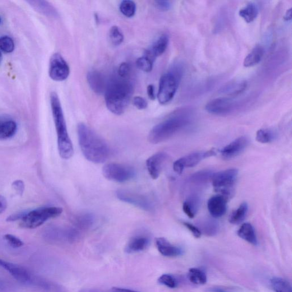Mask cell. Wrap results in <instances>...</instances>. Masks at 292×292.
<instances>
[{"instance_id":"cell-1","label":"cell","mask_w":292,"mask_h":292,"mask_svg":"<svg viewBox=\"0 0 292 292\" xmlns=\"http://www.w3.org/2000/svg\"><path fill=\"white\" fill-rule=\"evenodd\" d=\"M133 92V83L129 78H122L117 75L111 78L105 92L107 108L115 115L123 114L128 107Z\"/></svg>"},{"instance_id":"cell-2","label":"cell","mask_w":292,"mask_h":292,"mask_svg":"<svg viewBox=\"0 0 292 292\" xmlns=\"http://www.w3.org/2000/svg\"><path fill=\"white\" fill-rule=\"evenodd\" d=\"M79 145L82 154L92 163L103 164L108 159L110 148L105 140L84 123L77 126Z\"/></svg>"},{"instance_id":"cell-3","label":"cell","mask_w":292,"mask_h":292,"mask_svg":"<svg viewBox=\"0 0 292 292\" xmlns=\"http://www.w3.org/2000/svg\"><path fill=\"white\" fill-rule=\"evenodd\" d=\"M191 113L185 109L174 111L151 129L148 140L152 144H158L169 140L191 124Z\"/></svg>"},{"instance_id":"cell-4","label":"cell","mask_w":292,"mask_h":292,"mask_svg":"<svg viewBox=\"0 0 292 292\" xmlns=\"http://www.w3.org/2000/svg\"><path fill=\"white\" fill-rule=\"evenodd\" d=\"M50 100L57 132L59 154L62 159H69L73 156L74 147L71 139L69 136L61 102L55 92H51Z\"/></svg>"},{"instance_id":"cell-5","label":"cell","mask_w":292,"mask_h":292,"mask_svg":"<svg viewBox=\"0 0 292 292\" xmlns=\"http://www.w3.org/2000/svg\"><path fill=\"white\" fill-rule=\"evenodd\" d=\"M182 72L179 66H174L160 79L157 100L161 105L168 104L172 101L178 89Z\"/></svg>"},{"instance_id":"cell-6","label":"cell","mask_w":292,"mask_h":292,"mask_svg":"<svg viewBox=\"0 0 292 292\" xmlns=\"http://www.w3.org/2000/svg\"><path fill=\"white\" fill-rule=\"evenodd\" d=\"M61 208L57 207H45L25 212L21 220L20 225L26 229H35L44 224L50 219L61 215Z\"/></svg>"},{"instance_id":"cell-7","label":"cell","mask_w":292,"mask_h":292,"mask_svg":"<svg viewBox=\"0 0 292 292\" xmlns=\"http://www.w3.org/2000/svg\"><path fill=\"white\" fill-rule=\"evenodd\" d=\"M238 173L237 169H230L213 174L211 182L215 191L227 199L233 197Z\"/></svg>"},{"instance_id":"cell-8","label":"cell","mask_w":292,"mask_h":292,"mask_svg":"<svg viewBox=\"0 0 292 292\" xmlns=\"http://www.w3.org/2000/svg\"><path fill=\"white\" fill-rule=\"evenodd\" d=\"M0 267L4 269L20 283L39 288L43 277L36 275L24 267L0 258Z\"/></svg>"},{"instance_id":"cell-9","label":"cell","mask_w":292,"mask_h":292,"mask_svg":"<svg viewBox=\"0 0 292 292\" xmlns=\"http://www.w3.org/2000/svg\"><path fill=\"white\" fill-rule=\"evenodd\" d=\"M103 173L106 179L119 183L129 181L136 175L135 171L131 167L115 163L106 165Z\"/></svg>"},{"instance_id":"cell-10","label":"cell","mask_w":292,"mask_h":292,"mask_svg":"<svg viewBox=\"0 0 292 292\" xmlns=\"http://www.w3.org/2000/svg\"><path fill=\"white\" fill-rule=\"evenodd\" d=\"M216 155V151L214 150L192 152L176 160L173 169L176 173L181 174L185 168H193L203 160Z\"/></svg>"},{"instance_id":"cell-11","label":"cell","mask_w":292,"mask_h":292,"mask_svg":"<svg viewBox=\"0 0 292 292\" xmlns=\"http://www.w3.org/2000/svg\"><path fill=\"white\" fill-rule=\"evenodd\" d=\"M49 77L55 81L66 80L70 74V68L62 55L59 53L52 55L50 59Z\"/></svg>"},{"instance_id":"cell-12","label":"cell","mask_w":292,"mask_h":292,"mask_svg":"<svg viewBox=\"0 0 292 292\" xmlns=\"http://www.w3.org/2000/svg\"><path fill=\"white\" fill-rule=\"evenodd\" d=\"M117 197L120 201L131 204L143 210L150 211L152 210V203L144 194L128 190L120 189L117 192Z\"/></svg>"},{"instance_id":"cell-13","label":"cell","mask_w":292,"mask_h":292,"mask_svg":"<svg viewBox=\"0 0 292 292\" xmlns=\"http://www.w3.org/2000/svg\"><path fill=\"white\" fill-rule=\"evenodd\" d=\"M235 103L228 98L213 100L206 106L208 113L213 115L224 116L231 114L235 108Z\"/></svg>"},{"instance_id":"cell-14","label":"cell","mask_w":292,"mask_h":292,"mask_svg":"<svg viewBox=\"0 0 292 292\" xmlns=\"http://www.w3.org/2000/svg\"><path fill=\"white\" fill-rule=\"evenodd\" d=\"M249 144L248 139L245 136L236 139L220 151L221 155L224 159H231L239 155L246 149Z\"/></svg>"},{"instance_id":"cell-15","label":"cell","mask_w":292,"mask_h":292,"mask_svg":"<svg viewBox=\"0 0 292 292\" xmlns=\"http://www.w3.org/2000/svg\"><path fill=\"white\" fill-rule=\"evenodd\" d=\"M168 159V155L165 152H157L148 158L146 166L148 173L153 179L159 178L164 165Z\"/></svg>"},{"instance_id":"cell-16","label":"cell","mask_w":292,"mask_h":292,"mask_svg":"<svg viewBox=\"0 0 292 292\" xmlns=\"http://www.w3.org/2000/svg\"><path fill=\"white\" fill-rule=\"evenodd\" d=\"M228 199L221 194L211 197L208 200L207 207L211 215L215 219L224 215L227 209Z\"/></svg>"},{"instance_id":"cell-17","label":"cell","mask_w":292,"mask_h":292,"mask_svg":"<svg viewBox=\"0 0 292 292\" xmlns=\"http://www.w3.org/2000/svg\"><path fill=\"white\" fill-rule=\"evenodd\" d=\"M87 80L91 89L95 93H105L108 82L101 72L97 71H90L87 73Z\"/></svg>"},{"instance_id":"cell-18","label":"cell","mask_w":292,"mask_h":292,"mask_svg":"<svg viewBox=\"0 0 292 292\" xmlns=\"http://www.w3.org/2000/svg\"><path fill=\"white\" fill-rule=\"evenodd\" d=\"M150 243V238L145 235L134 236L129 240L125 251L128 253H134L144 251Z\"/></svg>"},{"instance_id":"cell-19","label":"cell","mask_w":292,"mask_h":292,"mask_svg":"<svg viewBox=\"0 0 292 292\" xmlns=\"http://www.w3.org/2000/svg\"><path fill=\"white\" fill-rule=\"evenodd\" d=\"M169 43V37L166 34L161 35L153 43L149 50H147V56L152 59H155L163 54Z\"/></svg>"},{"instance_id":"cell-20","label":"cell","mask_w":292,"mask_h":292,"mask_svg":"<svg viewBox=\"0 0 292 292\" xmlns=\"http://www.w3.org/2000/svg\"><path fill=\"white\" fill-rule=\"evenodd\" d=\"M156 245L159 252L166 257H176L182 255L183 250L175 245L170 243L164 238L156 239Z\"/></svg>"},{"instance_id":"cell-21","label":"cell","mask_w":292,"mask_h":292,"mask_svg":"<svg viewBox=\"0 0 292 292\" xmlns=\"http://www.w3.org/2000/svg\"><path fill=\"white\" fill-rule=\"evenodd\" d=\"M201 205L200 197L197 193H192L184 202L183 210L189 218L192 219L197 214Z\"/></svg>"},{"instance_id":"cell-22","label":"cell","mask_w":292,"mask_h":292,"mask_svg":"<svg viewBox=\"0 0 292 292\" xmlns=\"http://www.w3.org/2000/svg\"><path fill=\"white\" fill-rule=\"evenodd\" d=\"M30 6L43 15L54 18L59 17L57 9L52 4L45 1H28Z\"/></svg>"},{"instance_id":"cell-23","label":"cell","mask_w":292,"mask_h":292,"mask_svg":"<svg viewBox=\"0 0 292 292\" xmlns=\"http://www.w3.org/2000/svg\"><path fill=\"white\" fill-rule=\"evenodd\" d=\"M238 235L241 239L246 241L250 244L254 245L257 244L255 230H254L253 226L249 222H245L240 227L238 231Z\"/></svg>"},{"instance_id":"cell-24","label":"cell","mask_w":292,"mask_h":292,"mask_svg":"<svg viewBox=\"0 0 292 292\" xmlns=\"http://www.w3.org/2000/svg\"><path fill=\"white\" fill-rule=\"evenodd\" d=\"M198 228L201 231L202 234L214 236L218 233L219 224L214 219L206 218L199 221Z\"/></svg>"},{"instance_id":"cell-25","label":"cell","mask_w":292,"mask_h":292,"mask_svg":"<svg viewBox=\"0 0 292 292\" xmlns=\"http://www.w3.org/2000/svg\"><path fill=\"white\" fill-rule=\"evenodd\" d=\"M264 52L265 51L263 46L259 45L255 46L245 58L244 66L245 68H250L256 66L261 61Z\"/></svg>"},{"instance_id":"cell-26","label":"cell","mask_w":292,"mask_h":292,"mask_svg":"<svg viewBox=\"0 0 292 292\" xmlns=\"http://www.w3.org/2000/svg\"><path fill=\"white\" fill-rule=\"evenodd\" d=\"M17 131V123L13 120L6 119L0 123V140H8L15 135Z\"/></svg>"},{"instance_id":"cell-27","label":"cell","mask_w":292,"mask_h":292,"mask_svg":"<svg viewBox=\"0 0 292 292\" xmlns=\"http://www.w3.org/2000/svg\"><path fill=\"white\" fill-rule=\"evenodd\" d=\"M213 174L211 171H198L189 178L188 183L194 186H202L211 181Z\"/></svg>"},{"instance_id":"cell-28","label":"cell","mask_w":292,"mask_h":292,"mask_svg":"<svg viewBox=\"0 0 292 292\" xmlns=\"http://www.w3.org/2000/svg\"><path fill=\"white\" fill-rule=\"evenodd\" d=\"M239 16L247 23H251L256 19L258 14V8L254 3H249L246 6L241 9Z\"/></svg>"},{"instance_id":"cell-29","label":"cell","mask_w":292,"mask_h":292,"mask_svg":"<svg viewBox=\"0 0 292 292\" xmlns=\"http://www.w3.org/2000/svg\"><path fill=\"white\" fill-rule=\"evenodd\" d=\"M248 211V206L247 203H243L229 217L230 223L238 225L242 223L245 219Z\"/></svg>"},{"instance_id":"cell-30","label":"cell","mask_w":292,"mask_h":292,"mask_svg":"<svg viewBox=\"0 0 292 292\" xmlns=\"http://www.w3.org/2000/svg\"><path fill=\"white\" fill-rule=\"evenodd\" d=\"M188 277L189 281L196 285L205 284L207 281L205 272L196 268L189 269Z\"/></svg>"},{"instance_id":"cell-31","label":"cell","mask_w":292,"mask_h":292,"mask_svg":"<svg viewBox=\"0 0 292 292\" xmlns=\"http://www.w3.org/2000/svg\"><path fill=\"white\" fill-rule=\"evenodd\" d=\"M94 218L91 214H83L77 217L75 221L76 229L78 231L87 230L93 224Z\"/></svg>"},{"instance_id":"cell-32","label":"cell","mask_w":292,"mask_h":292,"mask_svg":"<svg viewBox=\"0 0 292 292\" xmlns=\"http://www.w3.org/2000/svg\"><path fill=\"white\" fill-rule=\"evenodd\" d=\"M247 87L246 82L235 83L225 87L223 92L231 96H236L242 94L246 89Z\"/></svg>"},{"instance_id":"cell-33","label":"cell","mask_w":292,"mask_h":292,"mask_svg":"<svg viewBox=\"0 0 292 292\" xmlns=\"http://www.w3.org/2000/svg\"><path fill=\"white\" fill-rule=\"evenodd\" d=\"M119 10L125 17H133L136 15V4L131 0H124L120 4Z\"/></svg>"},{"instance_id":"cell-34","label":"cell","mask_w":292,"mask_h":292,"mask_svg":"<svg viewBox=\"0 0 292 292\" xmlns=\"http://www.w3.org/2000/svg\"><path fill=\"white\" fill-rule=\"evenodd\" d=\"M276 135L274 132L270 129H258L256 133V140L261 143H270L274 141Z\"/></svg>"},{"instance_id":"cell-35","label":"cell","mask_w":292,"mask_h":292,"mask_svg":"<svg viewBox=\"0 0 292 292\" xmlns=\"http://www.w3.org/2000/svg\"><path fill=\"white\" fill-rule=\"evenodd\" d=\"M271 285L275 292H292L290 284L282 278H273Z\"/></svg>"},{"instance_id":"cell-36","label":"cell","mask_w":292,"mask_h":292,"mask_svg":"<svg viewBox=\"0 0 292 292\" xmlns=\"http://www.w3.org/2000/svg\"><path fill=\"white\" fill-rule=\"evenodd\" d=\"M109 38L111 44L119 46L123 43L124 36L118 26H113L110 29Z\"/></svg>"},{"instance_id":"cell-37","label":"cell","mask_w":292,"mask_h":292,"mask_svg":"<svg viewBox=\"0 0 292 292\" xmlns=\"http://www.w3.org/2000/svg\"><path fill=\"white\" fill-rule=\"evenodd\" d=\"M154 60L150 57L144 55L137 59L136 61L137 67L143 72L146 73L150 72L153 69L154 64Z\"/></svg>"},{"instance_id":"cell-38","label":"cell","mask_w":292,"mask_h":292,"mask_svg":"<svg viewBox=\"0 0 292 292\" xmlns=\"http://www.w3.org/2000/svg\"><path fill=\"white\" fill-rule=\"evenodd\" d=\"M15 43L10 37L5 36L0 37V49L4 52L11 53L15 50Z\"/></svg>"},{"instance_id":"cell-39","label":"cell","mask_w":292,"mask_h":292,"mask_svg":"<svg viewBox=\"0 0 292 292\" xmlns=\"http://www.w3.org/2000/svg\"><path fill=\"white\" fill-rule=\"evenodd\" d=\"M158 282L170 288H175L178 286V281L176 278L170 274L161 275L158 279Z\"/></svg>"},{"instance_id":"cell-40","label":"cell","mask_w":292,"mask_h":292,"mask_svg":"<svg viewBox=\"0 0 292 292\" xmlns=\"http://www.w3.org/2000/svg\"><path fill=\"white\" fill-rule=\"evenodd\" d=\"M4 238L8 244L14 248H20L24 245L22 241L15 235L6 234L4 235Z\"/></svg>"},{"instance_id":"cell-41","label":"cell","mask_w":292,"mask_h":292,"mask_svg":"<svg viewBox=\"0 0 292 292\" xmlns=\"http://www.w3.org/2000/svg\"><path fill=\"white\" fill-rule=\"evenodd\" d=\"M131 72V67L127 62H123L120 64L118 71L117 75L122 78H128Z\"/></svg>"},{"instance_id":"cell-42","label":"cell","mask_w":292,"mask_h":292,"mask_svg":"<svg viewBox=\"0 0 292 292\" xmlns=\"http://www.w3.org/2000/svg\"><path fill=\"white\" fill-rule=\"evenodd\" d=\"M133 104L139 110H145L148 106L147 101L141 96H136L133 100Z\"/></svg>"},{"instance_id":"cell-43","label":"cell","mask_w":292,"mask_h":292,"mask_svg":"<svg viewBox=\"0 0 292 292\" xmlns=\"http://www.w3.org/2000/svg\"><path fill=\"white\" fill-rule=\"evenodd\" d=\"M183 224L192 234L194 238H201L202 233L198 226L194 225L188 222H183Z\"/></svg>"},{"instance_id":"cell-44","label":"cell","mask_w":292,"mask_h":292,"mask_svg":"<svg viewBox=\"0 0 292 292\" xmlns=\"http://www.w3.org/2000/svg\"><path fill=\"white\" fill-rule=\"evenodd\" d=\"M12 187L18 194L22 196L24 193L25 189V184L24 182L21 180H15L12 184Z\"/></svg>"},{"instance_id":"cell-45","label":"cell","mask_w":292,"mask_h":292,"mask_svg":"<svg viewBox=\"0 0 292 292\" xmlns=\"http://www.w3.org/2000/svg\"><path fill=\"white\" fill-rule=\"evenodd\" d=\"M155 6L161 11H168L172 7V4L169 1L161 0L155 2Z\"/></svg>"},{"instance_id":"cell-46","label":"cell","mask_w":292,"mask_h":292,"mask_svg":"<svg viewBox=\"0 0 292 292\" xmlns=\"http://www.w3.org/2000/svg\"><path fill=\"white\" fill-rule=\"evenodd\" d=\"M25 214V212L16 213V214L8 216L7 219V221L8 222H12L21 220L23 218V217L24 216Z\"/></svg>"},{"instance_id":"cell-47","label":"cell","mask_w":292,"mask_h":292,"mask_svg":"<svg viewBox=\"0 0 292 292\" xmlns=\"http://www.w3.org/2000/svg\"><path fill=\"white\" fill-rule=\"evenodd\" d=\"M8 202L6 198L0 194V214L6 210Z\"/></svg>"},{"instance_id":"cell-48","label":"cell","mask_w":292,"mask_h":292,"mask_svg":"<svg viewBox=\"0 0 292 292\" xmlns=\"http://www.w3.org/2000/svg\"><path fill=\"white\" fill-rule=\"evenodd\" d=\"M147 95L151 100H155V87L154 85H149L147 88Z\"/></svg>"},{"instance_id":"cell-49","label":"cell","mask_w":292,"mask_h":292,"mask_svg":"<svg viewBox=\"0 0 292 292\" xmlns=\"http://www.w3.org/2000/svg\"><path fill=\"white\" fill-rule=\"evenodd\" d=\"M110 292H139L128 289L113 288L111 289Z\"/></svg>"},{"instance_id":"cell-50","label":"cell","mask_w":292,"mask_h":292,"mask_svg":"<svg viewBox=\"0 0 292 292\" xmlns=\"http://www.w3.org/2000/svg\"><path fill=\"white\" fill-rule=\"evenodd\" d=\"M8 285L2 280L0 279V292L6 291L8 289Z\"/></svg>"},{"instance_id":"cell-51","label":"cell","mask_w":292,"mask_h":292,"mask_svg":"<svg viewBox=\"0 0 292 292\" xmlns=\"http://www.w3.org/2000/svg\"><path fill=\"white\" fill-rule=\"evenodd\" d=\"M284 19L288 21L291 20V8L288 9V11H286Z\"/></svg>"},{"instance_id":"cell-52","label":"cell","mask_w":292,"mask_h":292,"mask_svg":"<svg viewBox=\"0 0 292 292\" xmlns=\"http://www.w3.org/2000/svg\"><path fill=\"white\" fill-rule=\"evenodd\" d=\"M79 292H106L103 290L96 288H85L81 290Z\"/></svg>"},{"instance_id":"cell-53","label":"cell","mask_w":292,"mask_h":292,"mask_svg":"<svg viewBox=\"0 0 292 292\" xmlns=\"http://www.w3.org/2000/svg\"><path fill=\"white\" fill-rule=\"evenodd\" d=\"M211 291H212V292H227L224 290H222L220 288H212V289H211Z\"/></svg>"},{"instance_id":"cell-54","label":"cell","mask_w":292,"mask_h":292,"mask_svg":"<svg viewBox=\"0 0 292 292\" xmlns=\"http://www.w3.org/2000/svg\"><path fill=\"white\" fill-rule=\"evenodd\" d=\"M6 119L7 118H6V117H2V116H0V123L4 121V120H6Z\"/></svg>"},{"instance_id":"cell-55","label":"cell","mask_w":292,"mask_h":292,"mask_svg":"<svg viewBox=\"0 0 292 292\" xmlns=\"http://www.w3.org/2000/svg\"><path fill=\"white\" fill-rule=\"evenodd\" d=\"M3 59V55L1 52H0V63L2 62Z\"/></svg>"},{"instance_id":"cell-56","label":"cell","mask_w":292,"mask_h":292,"mask_svg":"<svg viewBox=\"0 0 292 292\" xmlns=\"http://www.w3.org/2000/svg\"><path fill=\"white\" fill-rule=\"evenodd\" d=\"M2 22V19H1V17H0V24H1Z\"/></svg>"}]
</instances>
